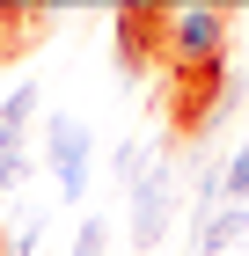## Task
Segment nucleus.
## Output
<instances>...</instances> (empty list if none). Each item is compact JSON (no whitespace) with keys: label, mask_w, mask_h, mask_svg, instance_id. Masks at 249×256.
Here are the masks:
<instances>
[{"label":"nucleus","mask_w":249,"mask_h":256,"mask_svg":"<svg viewBox=\"0 0 249 256\" xmlns=\"http://www.w3.org/2000/svg\"><path fill=\"white\" fill-rule=\"evenodd\" d=\"M191 146H183V154H154L147 168H139L132 176V190H125V205H132V249L139 256H154L161 249V234H169V220H176V176H183V168H191Z\"/></svg>","instance_id":"obj_3"},{"label":"nucleus","mask_w":249,"mask_h":256,"mask_svg":"<svg viewBox=\"0 0 249 256\" xmlns=\"http://www.w3.org/2000/svg\"><path fill=\"white\" fill-rule=\"evenodd\" d=\"M44 110V96L37 88H8V102H0V198L8 190H22V176H30V118Z\"/></svg>","instance_id":"obj_6"},{"label":"nucleus","mask_w":249,"mask_h":256,"mask_svg":"<svg viewBox=\"0 0 249 256\" xmlns=\"http://www.w3.org/2000/svg\"><path fill=\"white\" fill-rule=\"evenodd\" d=\"M88 161H96V132L81 118H44V168L59 176V190H66V205H81L88 198Z\"/></svg>","instance_id":"obj_5"},{"label":"nucleus","mask_w":249,"mask_h":256,"mask_svg":"<svg viewBox=\"0 0 249 256\" xmlns=\"http://www.w3.org/2000/svg\"><path fill=\"white\" fill-rule=\"evenodd\" d=\"M37 242H44V212H30L15 234H8V249H0V256H37Z\"/></svg>","instance_id":"obj_10"},{"label":"nucleus","mask_w":249,"mask_h":256,"mask_svg":"<svg viewBox=\"0 0 249 256\" xmlns=\"http://www.w3.org/2000/svg\"><path fill=\"white\" fill-rule=\"evenodd\" d=\"M161 80H169V132L176 139H205L212 124H227L234 110H242V96H249L227 59L183 66V74H161Z\"/></svg>","instance_id":"obj_1"},{"label":"nucleus","mask_w":249,"mask_h":256,"mask_svg":"<svg viewBox=\"0 0 249 256\" xmlns=\"http://www.w3.org/2000/svg\"><path fill=\"white\" fill-rule=\"evenodd\" d=\"M227 205H249V139L227 154Z\"/></svg>","instance_id":"obj_8"},{"label":"nucleus","mask_w":249,"mask_h":256,"mask_svg":"<svg viewBox=\"0 0 249 256\" xmlns=\"http://www.w3.org/2000/svg\"><path fill=\"white\" fill-rule=\"evenodd\" d=\"M103 249H110V220L88 212V220H81V234H74V256H103Z\"/></svg>","instance_id":"obj_9"},{"label":"nucleus","mask_w":249,"mask_h":256,"mask_svg":"<svg viewBox=\"0 0 249 256\" xmlns=\"http://www.w3.org/2000/svg\"><path fill=\"white\" fill-rule=\"evenodd\" d=\"M15 30H22V0H0V59H15V52H22Z\"/></svg>","instance_id":"obj_11"},{"label":"nucleus","mask_w":249,"mask_h":256,"mask_svg":"<svg viewBox=\"0 0 249 256\" xmlns=\"http://www.w3.org/2000/svg\"><path fill=\"white\" fill-rule=\"evenodd\" d=\"M191 242H198V256H249V212L242 205H220Z\"/></svg>","instance_id":"obj_7"},{"label":"nucleus","mask_w":249,"mask_h":256,"mask_svg":"<svg viewBox=\"0 0 249 256\" xmlns=\"http://www.w3.org/2000/svg\"><path fill=\"white\" fill-rule=\"evenodd\" d=\"M110 52L125 80H154L161 74V0H125L110 15Z\"/></svg>","instance_id":"obj_4"},{"label":"nucleus","mask_w":249,"mask_h":256,"mask_svg":"<svg viewBox=\"0 0 249 256\" xmlns=\"http://www.w3.org/2000/svg\"><path fill=\"white\" fill-rule=\"evenodd\" d=\"M0 249H8V234H0Z\"/></svg>","instance_id":"obj_12"},{"label":"nucleus","mask_w":249,"mask_h":256,"mask_svg":"<svg viewBox=\"0 0 249 256\" xmlns=\"http://www.w3.org/2000/svg\"><path fill=\"white\" fill-rule=\"evenodd\" d=\"M227 59V8L220 0H161V74Z\"/></svg>","instance_id":"obj_2"}]
</instances>
